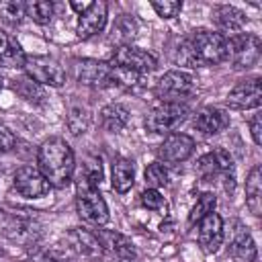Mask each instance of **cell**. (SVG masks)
I'll return each instance as SVG.
<instances>
[{
	"mask_svg": "<svg viewBox=\"0 0 262 262\" xmlns=\"http://www.w3.org/2000/svg\"><path fill=\"white\" fill-rule=\"evenodd\" d=\"M225 39L215 31H196L176 49V63L184 68L215 66L225 61Z\"/></svg>",
	"mask_w": 262,
	"mask_h": 262,
	"instance_id": "1",
	"label": "cell"
},
{
	"mask_svg": "<svg viewBox=\"0 0 262 262\" xmlns=\"http://www.w3.org/2000/svg\"><path fill=\"white\" fill-rule=\"evenodd\" d=\"M37 166H39V172L43 174V178L51 186L63 188L70 184L74 168H76L74 151L66 139L49 137L41 143V147L37 151Z\"/></svg>",
	"mask_w": 262,
	"mask_h": 262,
	"instance_id": "2",
	"label": "cell"
},
{
	"mask_svg": "<svg viewBox=\"0 0 262 262\" xmlns=\"http://www.w3.org/2000/svg\"><path fill=\"white\" fill-rule=\"evenodd\" d=\"M76 209L80 219L92 225H104L108 221V207L104 199L98 192V186H92L86 182L82 176L78 180V190H76Z\"/></svg>",
	"mask_w": 262,
	"mask_h": 262,
	"instance_id": "3",
	"label": "cell"
},
{
	"mask_svg": "<svg viewBox=\"0 0 262 262\" xmlns=\"http://www.w3.org/2000/svg\"><path fill=\"white\" fill-rule=\"evenodd\" d=\"M260 39L252 33H237L225 39V59L231 61L233 70H248L260 59Z\"/></svg>",
	"mask_w": 262,
	"mask_h": 262,
	"instance_id": "4",
	"label": "cell"
},
{
	"mask_svg": "<svg viewBox=\"0 0 262 262\" xmlns=\"http://www.w3.org/2000/svg\"><path fill=\"white\" fill-rule=\"evenodd\" d=\"M23 70L31 80H35L41 86H53L59 88L66 82V70L63 66L49 57V55H27Z\"/></svg>",
	"mask_w": 262,
	"mask_h": 262,
	"instance_id": "5",
	"label": "cell"
},
{
	"mask_svg": "<svg viewBox=\"0 0 262 262\" xmlns=\"http://www.w3.org/2000/svg\"><path fill=\"white\" fill-rule=\"evenodd\" d=\"M188 113H190L188 106L182 102H164L145 117L143 125L151 133H168L174 131L180 123H184Z\"/></svg>",
	"mask_w": 262,
	"mask_h": 262,
	"instance_id": "6",
	"label": "cell"
},
{
	"mask_svg": "<svg viewBox=\"0 0 262 262\" xmlns=\"http://www.w3.org/2000/svg\"><path fill=\"white\" fill-rule=\"evenodd\" d=\"M192 86H194V80L190 74L182 70H170L158 80L154 92L164 102H180V98L192 92Z\"/></svg>",
	"mask_w": 262,
	"mask_h": 262,
	"instance_id": "7",
	"label": "cell"
},
{
	"mask_svg": "<svg viewBox=\"0 0 262 262\" xmlns=\"http://www.w3.org/2000/svg\"><path fill=\"white\" fill-rule=\"evenodd\" d=\"M108 63H111V66H117V68L133 70V72L145 76V74H149V72L156 70L158 59H156L151 53H147V51H143V49H139V47L123 45V47H117V49H115V53H113V57H111Z\"/></svg>",
	"mask_w": 262,
	"mask_h": 262,
	"instance_id": "8",
	"label": "cell"
},
{
	"mask_svg": "<svg viewBox=\"0 0 262 262\" xmlns=\"http://www.w3.org/2000/svg\"><path fill=\"white\" fill-rule=\"evenodd\" d=\"M12 184L16 188L18 194L27 196V199H39L43 194L49 192L51 184L43 178V174L33 168V166H23L14 172V178H12Z\"/></svg>",
	"mask_w": 262,
	"mask_h": 262,
	"instance_id": "9",
	"label": "cell"
},
{
	"mask_svg": "<svg viewBox=\"0 0 262 262\" xmlns=\"http://www.w3.org/2000/svg\"><path fill=\"white\" fill-rule=\"evenodd\" d=\"M111 74L113 68L108 61H98V59H80L76 61V76L78 82L90 88H104L113 86L111 84Z\"/></svg>",
	"mask_w": 262,
	"mask_h": 262,
	"instance_id": "10",
	"label": "cell"
},
{
	"mask_svg": "<svg viewBox=\"0 0 262 262\" xmlns=\"http://www.w3.org/2000/svg\"><path fill=\"white\" fill-rule=\"evenodd\" d=\"M262 102V80L260 78H250L231 88L227 94V104L231 108L248 111V108H258Z\"/></svg>",
	"mask_w": 262,
	"mask_h": 262,
	"instance_id": "11",
	"label": "cell"
},
{
	"mask_svg": "<svg viewBox=\"0 0 262 262\" xmlns=\"http://www.w3.org/2000/svg\"><path fill=\"white\" fill-rule=\"evenodd\" d=\"M194 149V139L186 133H170L158 147V158L168 164H178L190 158Z\"/></svg>",
	"mask_w": 262,
	"mask_h": 262,
	"instance_id": "12",
	"label": "cell"
},
{
	"mask_svg": "<svg viewBox=\"0 0 262 262\" xmlns=\"http://www.w3.org/2000/svg\"><path fill=\"white\" fill-rule=\"evenodd\" d=\"M68 244H70V250H74L78 256L88 260H98L104 254V248L96 237V233L84 227H74L68 233Z\"/></svg>",
	"mask_w": 262,
	"mask_h": 262,
	"instance_id": "13",
	"label": "cell"
},
{
	"mask_svg": "<svg viewBox=\"0 0 262 262\" xmlns=\"http://www.w3.org/2000/svg\"><path fill=\"white\" fill-rule=\"evenodd\" d=\"M199 244L209 254L219 250L223 244V219L219 213L211 211L199 221Z\"/></svg>",
	"mask_w": 262,
	"mask_h": 262,
	"instance_id": "14",
	"label": "cell"
},
{
	"mask_svg": "<svg viewBox=\"0 0 262 262\" xmlns=\"http://www.w3.org/2000/svg\"><path fill=\"white\" fill-rule=\"evenodd\" d=\"M106 25V2H92L88 10H84L78 18L76 33L80 39H90L96 33H100Z\"/></svg>",
	"mask_w": 262,
	"mask_h": 262,
	"instance_id": "15",
	"label": "cell"
},
{
	"mask_svg": "<svg viewBox=\"0 0 262 262\" xmlns=\"http://www.w3.org/2000/svg\"><path fill=\"white\" fill-rule=\"evenodd\" d=\"M229 254L239 260V262H256L258 250L256 244L244 223H235V229L231 231V242H229Z\"/></svg>",
	"mask_w": 262,
	"mask_h": 262,
	"instance_id": "16",
	"label": "cell"
},
{
	"mask_svg": "<svg viewBox=\"0 0 262 262\" xmlns=\"http://www.w3.org/2000/svg\"><path fill=\"white\" fill-rule=\"evenodd\" d=\"M194 127L205 135H217L229 127V115L217 106H205L194 115Z\"/></svg>",
	"mask_w": 262,
	"mask_h": 262,
	"instance_id": "17",
	"label": "cell"
},
{
	"mask_svg": "<svg viewBox=\"0 0 262 262\" xmlns=\"http://www.w3.org/2000/svg\"><path fill=\"white\" fill-rule=\"evenodd\" d=\"M213 20L215 25L225 31V33H231V35H237L244 27H246V14L235 8V6H229V4H221V6H215L213 8Z\"/></svg>",
	"mask_w": 262,
	"mask_h": 262,
	"instance_id": "18",
	"label": "cell"
},
{
	"mask_svg": "<svg viewBox=\"0 0 262 262\" xmlns=\"http://www.w3.org/2000/svg\"><path fill=\"white\" fill-rule=\"evenodd\" d=\"M94 233L100 239L102 248L108 250L111 254H115L119 258H135L137 256L135 254V246L127 235L117 233V231H108V229H96Z\"/></svg>",
	"mask_w": 262,
	"mask_h": 262,
	"instance_id": "19",
	"label": "cell"
},
{
	"mask_svg": "<svg viewBox=\"0 0 262 262\" xmlns=\"http://www.w3.org/2000/svg\"><path fill=\"white\" fill-rule=\"evenodd\" d=\"M6 235L23 246H35L41 237V229L35 221L31 219H12L10 223H6L4 227Z\"/></svg>",
	"mask_w": 262,
	"mask_h": 262,
	"instance_id": "20",
	"label": "cell"
},
{
	"mask_svg": "<svg viewBox=\"0 0 262 262\" xmlns=\"http://www.w3.org/2000/svg\"><path fill=\"white\" fill-rule=\"evenodd\" d=\"M25 59L27 55L20 43L10 35L0 33V68H23Z\"/></svg>",
	"mask_w": 262,
	"mask_h": 262,
	"instance_id": "21",
	"label": "cell"
},
{
	"mask_svg": "<svg viewBox=\"0 0 262 262\" xmlns=\"http://www.w3.org/2000/svg\"><path fill=\"white\" fill-rule=\"evenodd\" d=\"M246 203L248 209L258 217L262 215V166L256 164L246 180Z\"/></svg>",
	"mask_w": 262,
	"mask_h": 262,
	"instance_id": "22",
	"label": "cell"
},
{
	"mask_svg": "<svg viewBox=\"0 0 262 262\" xmlns=\"http://www.w3.org/2000/svg\"><path fill=\"white\" fill-rule=\"evenodd\" d=\"M100 123H102V127L108 133L123 131L127 127V123H129V111H127V106L125 104H119V102L106 104L100 111Z\"/></svg>",
	"mask_w": 262,
	"mask_h": 262,
	"instance_id": "23",
	"label": "cell"
},
{
	"mask_svg": "<svg viewBox=\"0 0 262 262\" xmlns=\"http://www.w3.org/2000/svg\"><path fill=\"white\" fill-rule=\"evenodd\" d=\"M135 180V168L133 162L127 158H117L113 162V176H111V184L117 192H127L133 186Z\"/></svg>",
	"mask_w": 262,
	"mask_h": 262,
	"instance_id": "24",
	"label": "cell"
},
{
	"mask_svg": "<svg viewBox=\"0 0 262 262\" xmlns=\"http://www.w3.org/2000/svg\"><path fill=\"white\" fill-rule=\"evenodd\" d=\"M137 37V23L133 16L129 14H121L113 29H111V41L117 45V47H123V45H129L133 39Z\"/></svg>",
	"mask_w": 262,
	"mask_h": 262,
	"instance_id": "25",
	"label": "cell"
},
{
	"mask_svg": "<svg viewBox=\"0 0 262 262\" xmlns=\"http://www.w3.org/2000/svg\"><path fill=\"white\" fill-rule=\"evenodd\" d=\"M12 86H14V92H16L20 98H25L27 102H31V104H41V102L45 100V92H43L41 84H37V82L31 80L29 76L16 78Z\"/></svg>",
	"mask_w": 262,
	"mask_h": 262,
	"instance_id": "26",
	"label": "cell"
},
{
	"mask_svg": "<svg viewBox=\"0 0 262 262\" xmlns=\"http://www.w3.org/2000/svg\"><path fill=\"white\" fill-rule=\"evenodd\" d=\"M111 68H113L111 84L121 86V88H127V90H135V88H141L143 86V74H137V72L125 70V68H117V66H111Z\"/></svg>",
	"mask_w": 262,
	"mask_h": 262,
	"instance_id": "27",
	"label": "cell"
},
{
	"mask_svg": "<svg viewBox=\"0 0 262 262\" xmlns=\"http://www.w3.org/2000/svg\"><path fill=\"white\" fill-rule=\"evenodd\" d=\"M66 121H68V129L72 131V135H80L90 125V111L84 104H72Z\"/></svg>",
	"mask_w": 262,
	"mask_h": 262,
	"instance_id": "28",
	"label": "cell"
},
{
	"mask_svg": "<svg viewBox=\"0 0 262 262\" xmlns=\"http://www.w3.org/2000/svg\"><path fill=\"white\" fill-rule=\"evenodd\" d=\"M25 12L37 25H49L53 18V4L49 0H31L25 4Z\"/></svg>",
	"mask_w": 262,
	"mask_h": 262,
	"instance_id": "29",
	"label": "cell"
},
{
	"mask_svg": "<svg viewBox=\"0 0 262 262\" xmlns=\"http://www.w3.org/2000/svg\"><path fill=\"white\" fill-rule=\"evenodd\" d=\"M27 16L25 2L20 0H0V18L6 25H18Z\"/></svg>",
	"mask_w": 262,
	"mask_h": 262,
	"instance_id": "30",
	"label": "cell"
},
{
	"mask_svg": "<svg viewBox=\"0 0 262 262\" xmlns=\"http://www.w3.org/2000/svg\"><path fill=\"white\" fill-rule=\"evenodd\" d=\"M215 205H217V199H215V194H213V192H203V194L199 196L196 205L192 207L190 215H188V223L192 225V223L201 221V219H203L207 213L215 211Z\"/></svg>",
	"mask_w": 262,
	"mask_h": 262,
	"instance_id": "31",
	"label": "cell"
},
{
	"mask_svg": "<svg viewBox=\"0 0 262 262\" xmlns=\"http://www.w3.org/2000/svg\"><path fill=\"white\" fill-rule=\"evenodd\" d=\"M145 182L151 186V188H160V186H166L168 184V180H170V176H168V170H166V166L164 164H160V162H156V164H149L147 168H145Z\"/></svg>",
	"mask_w": 262,
	"mask_h": 262,
	"instance_id": "32",
	"label": "cell"
},
{
	"mask_svg": "<svg viewBox=\"0 0 262 262\" xmlns=\"http://www.w3.org/2000/svg\"><path fill=\"white\" fill-rule=\"evenodd\" d=\"M194 170H196V174H199L201 178H205V180H207V178H213L215 174H219V166H217V160H215L213 151L201 156V158L196 160Z\"/></svg>",
	"mask_w": 262,
	"mask_h": 262,
	"instance_id": "33",
	"label": "cell"
},
{
	"mask_svg": "<svg viewBox=\"0 0 262 262\" xmlns=\"http://www.w3.org/2000/svg\"><path fill=\"white\" fill-rule=\"evenodd\" d=\"M80 176H82L86 182H90L92 186H98L100 180H102V164H100V160H98V158H88Z\"/></svg>",
	"mask_w": 262,
	"mask_h": 262,
	"instance_id": "34",
	"label": "cell"
},
{
	"mask_svg": "<svg viewBox=\"0 0 262 262\" xmlns=\"http://www.w3.org/2000/svg\"><path fill=\"white\" fill-rule=\"evenodd\" d=\"M151 8L158 12V16L162 18H174L180 8H182V2L178 0H154L151 2Z\"/></svg>",
	"mask_w": 262,
	"mask_h": 262,
	"instance_id": "35",
	"label": "cell"
},
{
	"mask_svg": "<svg viewBox=\"0 0 262 262\" xmlns=\"http://www.w3.org/2000/svg\"><path fill=\"white\" fill-rule=\"evenodd\" d=\"M141 205L145 209H151V211H160L166 203H164V196L156 190V188H147L141 192Z\"/></svg>",
	"mask_w": 262,
	"mask_h": 262,
	"instance_id": "36",
	"label": "cell"
},
{
	"mask_svg": "<svg viewBox=\"0 0 262 262\" xmlns=\"http://www.w3.org/2000/svg\"><path fill=\"white\" fill-rule=\"evenodd\" d=\"M14 145H16V137H14V133H12L6 125L0 123V156L12 151Z\"/></svg>",
	"mask_w": 262,
	"mask_h": 262,
	"instance_id": "37",
	"label": "cell"
},
{
	"mask_svg": "<svg viewBox=\"0 0 262 262\" xmlns=\"http://www.w3.org/2000/svg\"><path fill=\"white\" fill-rule=\"evenodd\" d=\"M37 262H70V260L57 248H49V250H43L37 254Z\"/></svg>",
	"mask_w": 262,
	"mask_h": 262,
	"instance_id": "38",
	"label": "cell"
},
{
	"mask_svg": "<svg viewBox=\"0 0 262 262\" xmlns=\"http://www.w3.org/2000/svg\"><path fill=\"white\" fill-rule=\"evenodd\" d=\"M250 133H252V139L256 145H262V117L260 115H254L250 119Z\"/></svg>",
	"mask_w": 262,
	"mask_h": 262,
	"instance_id": "39",
	"label": "cell"
},
{
	"mask_svg": "<svg viewBox=\"0 0 262 262\" xmlns=\"http://www.w3.org/2000/svg\"><path fill=\"white\" fill-rule=\"evenodd\" d=\"M90 4H92V2H78V0H72V2H70V6H72L76 12H80V14H82L84 10H88Z\"/></svg>",
	"mask_w": 262,
	"mask_h": 262,
	"instance_id": "40",
	"label": "cell"
},
{
	"mask_svg": "<svg viewBox=\"0 0 262 262\" xmlns=\"http://www.w3.org/2000/svg\"><path fill=\"white\" fill-rule=\"evenodd\" d=\"M113 262H135V258H119V256H115Z\"/></svg>",
	"mask_w": 262,
	"mask_h": 262,
	"instance_id": "41",
	"label": "cell"
},
{
	"mask_svg": "<svg viewBox=\"0 0 262 262\" xmlns=\"http://www.w3.org/2000/svg\"><path fill=\"white\" fill-rule=\"evenodd\" d=\"M2 86H4V78H2V74H0V90H2Z\"/></svg>",
	"mask_w": 262,
	"mask_h": 262,
	"instance_id": "42",
	"label": "cell"
},
{
	"mask_svg": "<svg viewBox=\"0 0 262 262\" xmlns=\"http://www.w3.org/2000/svg\"><path fill=\"white\" fill-rule=\"evenodd\" d=\"M0 219H2V211H0Z\"/></svg>",
	"mask_w": 262,
	"mask_h": 262,
	"instance_id": "43",
	"label": "cell"
},
{
	"mask_svg": "<svg viewBox=\"0 0 262 262\" xmlns=\"http://www.w3.org/2000/svg\"><path fill=\"white\" fill-rule=\"evenodd\" d=\"M0 174H2V170H0Z\"/></svg>",
	"mask_w": 262,
	"mask_h": 262,
	"instance_id": "44",
	"label": "cell"
}]
</instances>
